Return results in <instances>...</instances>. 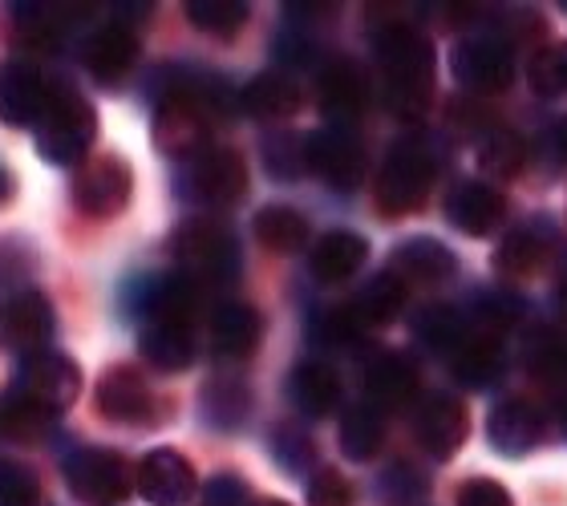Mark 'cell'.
<instances>
[{
  "instance_id": "6da1fadb",
  "label": "cell",
  "mask_w": 567,
  "mask_h": 506,
  "mask_svg": "<svg viewBox=\"0 0 567 506\" xmlns=\"http://www.w3.org/2000/svg\"><path fill=\"white\" fill-rule=\"evenodd\" d=\"M227 90L212 78H171L154 106V142L171 158H199L212 151Z\"/></svg>"
},
{
  "instance_id": "7a4b0ae2",
  "label": "cell",
  "mask_w": 567,
  "mask_h": 506,
  "mask_svg": "<svg viewBox=\"0 0 567 506\" xmlns=\"http://www.w3.org/2000/svg\"><path fill=\"white\" fill-rule=\"evenodd\" d=\"M373 41L385 70V106L405 122L425 118L434 102V45L405 21L381 24Z\"/></svg>"
},
{
  "instance_id": "3957f363",
  "label": "cell",
  "mask_w": 567,
  "mask_h": 506,
  "mask_svg": "<svg viewBox=\"0 0 567 506\" xmlns=\"http://www.w3.org/2000/svg\"><path fill=\"white\" fill-rule=\"evenodd\" d=\"M171 256L178 271L195 283H231L239 276V239L212 215H195L187 224H178Z\"/></svg>"
},
{
  "instance_id": "277c9868",
  "label": "cell",
  "mask_w": 567,
  "mask_h": 506,
  "mask_svg": "<svg viewBox=\"0 0 567 506\" xmlns=\"http://www.w3.org/2000/svg\"><path fill=\"white\" fill-rule=\"evenodd\" d=\"M37 154L58 166H78L97 138V114L78 90L58 85L45 118L37 122Z\"/></svg>"
},
{
  "instance_id": "5b68a950",
  "label": "cell",
  "mask_w": 567,
  "mask_h": 506,
  "mask_svg": "<svg viewBox=\"0 0 567 506\" xmlns=\"http://www.w3.org/2000/svg\"><path fill=\"white\" fill-rule=\"evenodd\" d=\"M434 187V163L417 142H402L385 154L378 171V211L398 219V215H414Z\"/></svg>"
},
{
  "instance_id": "8992f818",
  "label": "cell",
  "mask_w": 567,
  "mask_h": 506,
  "mask_svg": "<svg viewBox=\"0 0 567 506\" xmlns=\"http://www.w3.org/2000/svg\"><path fill=\"white\" fill-rule=\"evenodd\" d=\"M134 474L138 471H131L118 450L85 446L65 458V486L85 506H118L122 498H131Z\"/></svg>"
},
{
  "instance_id": "52a82bcc",
  "label": "cell",
  "mask_w": 567,
  "mask_h": 506,
  "mask_svg": "<svg viewBox=\"0 0 567 506\" xmlns=\"http://www.w3.org/2000/svg\"><path fill=\"white\" fill-rule=\"evenodd\" d=\"M131 163L118 158V154H97V158L78 166V175H73V203L90 219H114V215H122L126 203H131Z\"/></svg>"
},
{
  "instance_id": "ba28073f",
  "label": "cell",
  "mask_w": 567,
  "mask_h": 506,
  "mask_svg": "<svg viewBox=\"0 0 567 506\" xmlns=\"http://www.w3.org/2000/svg\"><path fill=\"white\" fill-rule=\"evenodd\" d=\"M183 195L190 203H203V207H231L248 195V166L236 151L227 146H212L207 154L190 158L183 166Z\"/></svg>"
},
{
  "instance_id": "9c48e42d",
  "label": "cell",
  "mask_w": 567,
  "mask_h": 506,
  "mask_svg": "<svg viewBox=\"0 0 567 506\" xmlns=\"http://www.w3.org/2000/svg\"><path fill=\"white\" fill-rule=\"evenodd\" d=\"M17 397L33 401L45 413L61 417L73 401L82 397V369L73 365L65 353H33L21 361L17 373Z\"/></svg>"
},
{
  "instance_id": "30bf717a",
  "label": "cell",
  "mask_w": 567,
  "mask_h": 506,
  "mask_svg": "<svg viewBox=\"0 0 567 506\" xmlns=\"http://www.w3.org/2000/svg\"><path fill=\"white\" fill-rule=\"evenodd\" d=\"M305 154H308V171L317 178H324L332 190H353L365 183V171H369L365 146L344 126H324L305 134Z\"/></svg>"
},
{
  "instance_id": "8fae6325",
  "label": "cell",
  "mask_w": 567,
  "mask_h": 506,
  "mask_svg": "<svg viewBox=\"0 0 567 506\" xmlns=\"http://www.w3.org/2000/svg\"><path fill=\"white\" fill-rule=\"evenodd\" d=\"M450 70L471 94H503L515 78V58L498 37H466L450 53Z\"/></svg>"
},
{
  "instance_id": "7c38bea8",
  "label": "cell",
  "mask_w": 567,
  "mask_h": 506,
  "mask_svg": "<svg viewBox=\"0 0 567 506\" xmlns=\"http://www.w3.org/2000/svg\"><path fill=\"white\" fill-rule=\"evenodd\" d=\"M53 329H58V317L41 292H17L9 300H0V344L12 353H45Z\"/></svg>"
},
{
  "instance_id": "4fadbf2b",
  "label": "cell",
  "mask_w": 567,
  "mask_h": 506,
  "mask_svg": "<svg viewBox=\"0 0 567 506\" xmlns=\"http://www.w3.org/2000/svg\"><path fill=\"white\" fill-rule=\"evenodd\" d=\"M466 434H471V417H466V405L458 397H450V393H425L417 401L414 437L430 458L437 462L454 458L462 450V442H466Z\"/></svg>"
},
{
  "instance_id": "5bb4252c",
  "label": "cell",
  "mask_w": 567,
  "mask_h": 506,
  "mask_svg": "<svg viewBox=\"0 0 567 506\" xmlns=\"http://www.w3.org/2000/svg\"><path fill=\"white\" fill-rule=\"evenodd\" d=\"M134 486H138V495L151 506H183L199 495V478L190 471V462L178 450H166V446L151 450L138 462Z\"/></svg>"
},
{
  "instance_id": "9a60e30c",
  "label": "cell",
  "mask_w": 567,
  "mask_h": 506,
  "mask_svg": "<svg viewBox=\"0 0 567 506\" xmlns=\"http://www.w3.org/2000/svg\"><path fill=\"white\" fill-rule=\"evenodd\" d=\"M138 308L142 324H195L199 317V283L187 280L183 271L175 276H151L138 283Z\"/></svg>"
},
{
  "instance_id": "2e32d148",
  "label": "cell",
  "mask_w": 567,
  "mask_h": 506,
  "mask_svg": "<svg viewBox=\"0 0 567 506\" xmlns=\"http://www.w3.org/2000/svg\"><path fill=\"white\" fill-rule=\"evenodd\" d=\"M58 85L45 82L29 65H0V122L9 126H37L45 118Z\"/></svg>"
},
{
  "instance_id": "e0dca14e",
  "label": "cell",
  "mask_w": 567,
  "mask_h": 506,
  "mask_svg": "<svg viewBox=\"0 0 567 506\" xmlns=\"http://www.w3.org/2000/svg\"><path fill=\"white\" fill-rule=\"evenodd\" d=\"M422 393V378L417 365L405 353H378L365 369V405H373L378 413L405 410L410 401H417Z\"/></svg>"
},
{
  "instance_id": "ac0fdd59",
  "label": "cell",
  "mask_w": 567,
  "mask_h": 506,
  "mask_svg": "<svg viewBox=\"0 0 567 506\" xmlns=\"http://www.w3.org/2000/svg\"><path fill=\"white\" fill-rule=\"evenodd\" d=\"M97 410L110 422L142 425L154 417V393L134 365H114L106 378L97 381Z\"/></svg>"
},
{
  "instance_id": "d6986e66",
  "label": "cell",
  "mask_w": 567,
  "mask_h": 506,
  "mask_svg": "<svg viewBox=\"0 0 567 506\" xmlns=\"http://www.w3.org/2000/svg\"><path fill=\"white\" fill-rule=\"evenodd\" d=\"M320 110L332 118V126H349L353 118H361V110L369 106V78L357 61H329L320 70L317 85Z\"/></svg>"
},
{
  "instance_id": "ffe728a7",
  "label": "cell",
  "mask_w": 567,
  "mask_h": 506,
  "mask_svg": "<svg viewBox=\"0 0 567 506\" xmlns=\"http://www.w3.org/2000/svg\"><path fill=\"white\" fill-rule=\"evenodd\" d=\"M82 58H85V70L94 73L97 82L114 85L134 70V61H138V37H134V29L126 21H110L90 33Z\"/></svg>"
},
{
  "instance_id": "44dd1931",
  "label": "cell",
  "mask_w": 567,
  "mask_h": 506,
  "mask_svg": "<svg viewBox=\"0 0 567 506\" xmlns=\"http://www.w3.org/2000/svg\"><path fill=\"white\" fill-rule=\"evenodd\" d=\"M207 337H212L215 357H224V361H244V357H251L256 353V344H260L264 320L251 304L227 300V304H219L212 312Z\"/></svg>"
},
{
  "instance_id": "7402d4cb",
  "label": "cell",
  "mask_w": 567,
  "mask_h": 506,
  "mask_svg": "<svg viewBox=\"0 0 567 506\" xmlns=\"http://www.w3.org/2000/svg\"><path fill=\"white\" fill-rule=\"evenodd\" d=\"M486 434H491V446H495L498 454L519 458V454H527V450H535L544 442V417H539L535 405H527L523 397H503L495 410H491Z\"/></svg>"
},
{
  "instance_id": "603a6c76",
  "label": "cell",
  "mask_w": 567,
  "mask_h": 506,
  "mask_svg": "<svg viewBox=\"0 0 567 506\" xmlns=\"http://www.w3.org/2000/svg\"><path fill=\"white\" fill-rule=\"evenodd\" d=\"M507 215V203L491 183H458L446 195V219L466 236H491Z\"/></svg>"
},
{
  "instance_id": "cb8c5ba5",
  "label": "cell",
  "mask_w": 567,
  "mask_h": 506,
  "mask_svg": "<svg viewBox=\"0 0 567 506\" xmlns=\"http://www.w3.org/2000/svg\"><path fill=\"white\" fill-rule=\"evenodd\" d=\"M458 259L446 244L437 239H410L390 256V276L405 283V288H430V283H442L454 276Z\"/></svg>"
},
{
  "instance_id": "d4e9b609",
  "label": "cell",
  "mask_w": 567,
  "mask_h": 506,
  "mask_svg": "<svg viewBox=\"0 0 567 506\" xmlns=\"http://www.w3.org/2000/svg\"><path fill=\"white\" fill-rule=\"evenodd\" d=\"M239 106H244V114H251V118H260V122H284L305 106V90H300L296 78L272 70V73L251 78V82L239 90Z\"/></svg>"
},
{
  "instance_id": "484cf974",
  "label": "cell",
  "mask_w": 567,
  "mask_h": 506,
  "mask_svg": "<svg viewBox=\"0 0 567 506\" xmlns=\"http://www.w3.org/2000/svg\"><path fill=\"white\" fill-rule=\"evenodd\" d=\"M288 397L308 417H329L344 397L341 373L332 365H324V361H300L292 369V378H288Z\"/></svg>"
},
{
  "instance_id": "4316f807",
  "label": "cell",
  "mask_w": 567,
  "mask_h": 506,
  "mask_svg": "<svg viewBox=\"0 0 567 506\" xmlns=\"http://www.w3.org/2000/svg\"><path fill=\"white\" fill-rule=\"evenodd\" d=\"M365 259H369L365 236H357L349 227H337V231H324V236L317 239L308 264H312V276H317L320 283H341L365 268Z\"/></svg>"
},
{
  "instance_id": "83f0119b",
  "label": "cell",
  "mask_w": 567,
  "mask_h": 506,
  "mask_svg": "<svg viewBox=\"0 0 567 506\" xmlns=\"http://www.w3.org/2000/svg\"><path fill=\"white\" fill-rule=\"evenodd\" d=\"M138 353L158 373H183L195 361V332L187 324H142Z\"/></svg>"
},
{
  "instance_id": "f1b7e54d",
  "label": "cell",
  "mask_w": 567,
  "mask_h": 506,
  "mask_svg": "<svg viewBox=\"0 0 567 506\" xmlns=\"http://www.w3.org/2000/svg\"><path fill=\"white\" fill-rule=\"evenodd\" d=\"M450 369H454V378H458L462 385L483 389L503 378L507 357H503V344H498L491 332H483V337H466V341L450 353Z\"/></svg>"
},
{
  "instance_id": "f546056e",
  "label": "cell",
  "mask_w": 567,
  "mask_h": 506,
  "mask_svg": "<svg viewBox=\"0 0 567 506\" xmlns=\"http://www.w3.org/2000/svg\"><path fill=\"white\" fill-rule=\"evenodd\" d=\"M341 454L349 462H369L378 458L381 446H385V422H381V413L373 405H353V410H344L341 417Z\"/></svg>"
},
{
  "instance_id": "4dcf8cb0",
  "label": "cell",
  "mask_w": 567,
  "mask_h": 506,
  "mask_svg": "<svg viewBox=\"0 0 567 506\" xmlns=\"http://www.w3.org/2000/svg\"><path fill=\"white\" fill-rule=\"evenodd\" d=\"M405 288L398 276H390V271H381L378 280L365 283L361 292H357L353 300V312L357 320L365 324V329H381V324H390V320H398V312L405 308Z\"/></svg>"
},
{
  "instance_id": "1f68e13d",
  "label": "cell",
  "mask_w": 567,
  "mask_h": 506,
  "mask_svg": "<svg viewBox=\"0 0 567 506\" xmlns=\"http://www.w3.org/2000/svg\"><path fill=\"white\" fill-rule=\"evenodd\" d=\"M251 227H256V239L276 256H296L308 244V219L292 207H264Z\"/></svg>"
},
{
  "instance_id": "d6a6232c",
  "label": "cell",
  "mask_w": 567,
  "mask_h": 506,
  "mask_svg": "<svg viewBox=\"0 0 567 506\" xmlns=\"http://www.w3.org/2000/svg\"><path fill=\"white\" fill-rule=\"evenodd\" d=\"M547 259H551V244L539 231H532V227H519V231H511L498 244L495 268L503 276H535V271L547 268Z\"/></svg>"
},
{
  "instance_id": "836d02e7",
  "label": "cell",
  "mask_w": 567,
  "mask_h": 506,
  "mask_svg": "<svg viewBox=\"0 0 567 506\" xmlns=\"http://www.w3.org/2000/svg\"><path fill=\"white\" fill-rule=\"evenodd\" d=\"M251 410V393L239 378H215L203 389V413L219 430H236Z\"/></svg>"
},
{
  "instance_id": "e575fe53",
  "label": "cell",
  "mask_w": 567,
  "mask_h": 506,
  "mask_svg": "<svg viewBox=\"0 0 567 506\" xmlns=\"http://www.w3.org/2000/svg\"><path fill=\"white\" fill-rule=\"evenodd\" d=\"M527 163V142L515 130H491L478 146V166L495 178H515Z\"/></svg>"
},
{
  "instance_id": "d590c367",
  "label": "cell",
  "mask_w": 567,
  "mask_h": 506,
  "mask_svg": "<svg viewBox=\"0 0 567 506\" xmlns=\"http://www.w3.org/2000/svg\"><path fill=\"white\" fill-rule=\"evenodd\" d=\"M187 21L212 37H236L248 24L244 0H187Z\"/></svg>"
},
{
  "instance_id": "8d00e7d4",
  "label": "cell",
  "mask_w": 567,
  "mask_h": 506,
  "mask_svg": "<svg viewBox=\"0 0 567 506\" xmlns=\"http://www.w3.org/2000/svg\"><path fill=\"white\" fill-rule=\"evenodd\" d=\"M53 425H58L53 413H45L41 405H33V401L17 397V393L0 405V430H4L12 442H41V437H49Z\"/></svg>"
},
{
  "instance_id": "74e56055",
  "label": "cell",
  "mask_w": 567,
  "mask_h": 506,
  "mask_svg": "<svg viewBox=\"0 0 567 506\" xmlns=\"http://www.w3.org/2000/svg\"><path fill=\"white\" fill-rule=\"evenodd\" d=\"M414 332L422 337L425 344H430V349H437V353H454V349L471 337L458 312H454V308H446V304L425 308L422 317L414 320Z\"/></svg>"
},
{
  "instance_id": "f35d334b",
  "label": "cell",
  "mask_w": 567,
  "mask_h": 506,
  "mask_svg": "<svg viewBox=\"0 0 567 506\" xmlns=\"http://www.w3.org/2000/svg\"><path fill=\"white\" fill-rule=\"evenodd\" d=\"M527 365H532L535 378L544 381L567 378V341L551 329H539L532 337V344H527Z\"/></svg>"
},
{
  "instance_id": "ab89813d",
  "label": "cell",
  "mask_w": 567,
  "mask_h": 506,
  "mask_svg": "<svg viewBox=\"0 0 567 506\" xmlns=\"http://www.w3.org/2000/svg\"><path fill=\"white\" fill-rule=\"evenodd\" d=\"M532 90L539 97H559L567 90V45H547L532 58Z\"/></svg>"
},
{
  "instance_id": "60d3db41",
  "label": "cell",
  "mask_w": 567,
  "mask_h": 506,
  "mask_svg": "<svg viewBox=\"0 0 567 506\" xmlns=\"http://www.w3.org/2000/svg\"><path fill=\"white\" fill-rule=\"evenodd\" d=\"M264 158H268V171L276 178H300L308 171L305 134H276V138H268Z\"/></svg>"
},
{
  "instance_id": "b9f144b4",
  "label": "cell",
  "mask_w": 567,
  "mask_h": 506,
  "mask_svg": "<svg viewBox=\"0 0 567 506\" xmlns=\"http://www.w3.org/2000/svg\"><path fill=\"white\" fill-rule=\"evenodd\" d=\"M272 454L288 474H305L312 471V462H317V450H312V437L300 434L296 425H280L272 434Z\"/></svg>"
},
{
  "instance_id": "7bdbcfd3",
  "label": "cell",
  "mask_w": 567,
  "mask_h": 506,
  "mask_svg": "<svg viewBox=\"0 0 567 506\" xmlns=\"http://www.w3.org/2000/svg\"><path fill=\"white\" fill-rule=\"evenodd\" d=\"M41 483L21 462H0V506H37Z\"/></svg>"
},
{
  "instance_id": "ee69618b",
  "label": "cell",
  "mask_w": 567,
  "mask_h": 506,
  "mask_svg": "<svg viewBox=\"0 0 567 506\" xmlns=\"http://www.w3.org/2000/svg\"><path fill=\"white\" fill-rule=\"evenodd\" d=\"M308 506H353V483L332 466H320L308 478Z\"/></svg>"
},
{
  "instance_id": "f6af8a7d",
  "label": "cell",
  "mask_w": 567,
  "mask_h": 506,
  "mask_svg": "<svg viewBox=\"0 0 567 506\" xmlns=\"http://www.w3.org/2000/svg\"><path fill=\"white\" fill-rule=\"evenodd\" d=\"M317 332L329 344H353V341H361V337H365L369 329L361 324V320H357L353 304H344V308H332L329 317H320Z\"/></svg>"
},
{
  "instance_id": "bcb514c9",
  "label": "cell",
  "mask_w": 567,
  "mask_h": 506,
  "mask_svg": "<svg viewBox=\"0 0 567 506\" xmlns=\"http://www.w3.org/2000/svg\"><path fill=\"white\" fill-rule=\"evenodd\" d=\"M478 320H483L486 329H511L515 320H519V300L511 292H483L478 296Z\"/></svg>"
},
{
  "instance_id": "7dc6e473",
  "label": "cell",
  "mask_w": 567,
  "mask_h": 506,
  "mask_svg": "<svg viewBox=\"0 0 567 506\" xmlns=\"http://www.w3.org/2000/svg\"><path fill=\"white\" fill-rule=\"evenodd\" d=\"M203 503L207 506H251V490L236 474H215L212 483L203 486Z\"/></svg>"
},
{
  "instance_id": "c3c4849f",
  "label": "cell",
  "mask_w": 567,
  "mask_h": 506,
  "mask_svg": "<svg viewBox=\"0 0 567 506\" xmlns=\"http://www.w3.org/2000/svg\"><path fill=\"white\" fill-rule=\"evenodd\" d=\"M381 486H385L390 498H417L425 495V474L417 466H410V462H393L385 478H381Z\"/></svg>"
},
{
  "instance_id": "681fc988",
  "label": "cell",
  "mask_w": 567,
  "mask_h": 506,
  "mask_svg": "<svg viewBox=\"0 0 567 506\" xmlns=\"http://www.w3.org/2000/svg\"><path fill=\"white\" fill-rule=\"evenodd\" d=\"M458 506H515V503H511L507 486L495 483V478H471V483H462Z\"/></svg>"
},
{
  "instance_id": "f907efd6",
  "label": "cell",
  "mask_w": 567,
  "mask_h": 506,
  "mask_svg": "<svg viewBox=\"0 0 567 506\" xmlns=\"http://www.w3.org/2000/svg\"><path fill=\"white\" fill-rule=\"evenodd\" d=\"M9 190H12V178L4 175V166H0V203L9 199Z\"/></svg>"
},
{
  "instance_id": "816d5d0a",
  "label": "cell",
  "mask_w": 567,
  "mask_h": 506,
  "mask_svg": "<svg viewBox=\"0 0 567 506\" xmlns=\"http://www.w3.org/2000/svg\"><path fill=\"white\" fill-rule=\"evenodd\" d=\"M559 312H564V317H567V271H564V280H559Z\"/></svg>"
},
{
  "instance_id": "f5cc1de1",
  "label": "cell",
  "mask_w": 567,
  "mask_h": 506,
  "mask_svg": "<svg viewBox=\"0 0 567 506\" xmlns=\"http://www.w3.org/2000/svg\"><path fill=\"white\" fill-rule=\"evenodd\" d=\"M559 154H564V158H567V122H564V126H559Z\"/></svg>"
},
{
  "instance_id": "db71d44e",
  "label": "cell",
  "mask_w": 567,
  "mask_h": 506,
  "mask_svg": "<svg viewBox=\"0 0 567 506\" xmlns=\"http://www.w3.org/2000/svg\"><path fill=\"white\" fill-rule=\"evenodd\" d=\"M251 506H288V503H280V498H260V503H251Z\"/></svg>"
},
{
  "instance_id": "11a10c76",
  "label": "cell",
  "mask_w": 567,
  "mask_h": 506,
  "mask_svg": "<svg viewBox=\"0 0 567 506\" xmlns=\"http://www.w3.org/2000/svg\"><path fill=\"white\" fill-rule=\"evenodd\" d=\"M564 425H567V401H564Z\"/></svg>"
}]
</instances>
